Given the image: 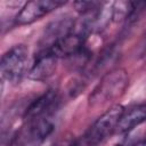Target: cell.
<instances>
[{
  "label": "cell",
  "instance_id": "cell-11",
  "mask_svg": "<svg viewBox=\"0 0 146 146\" xmlns=\"http://www.w3.org/2000/svg\"><path fill=\"white\" fill-rule=\"evenodd\" d=\"M132 146H146V140L139 141V143H137V144H135V145H132Z\"/></svg>",
  "mask_w": 146,
  "mask_h": 146
},
{
  "label": "cell",
  "instance_id": "cell-3",
  "mask_svg": "<svg viewBox=\"0 0 146 146\" xmlns=\"http://www.w3.org/2000/svg\"><path fill=\"white\" fill-rule=\"evenodd\" d=\"M50 116L24 120L11 140V146H40L54 131Z\"/></svg>",
  "mask_w": 146,
  "mask_h": 146
},
{
  "label": "cell",
  "instance_id": "cell-12",
  "mask_svg": "<svg viewBox=\"0 0 146 146\" xmlns=\"http://www.w3.org/2000/svg\"><path fill=\"white\" fill-rule=\"evenodd\" d=\"M113 146H123V145H120V144H116V145H113Z\"/></svg>",
  "mask_w": 146,
  "mask_h": 146
},
{
  "label": "cell",
  "instance_id": "cell-8",
  "mask_svg": "<svg viewBox=\"0 0 146 146\" xmlns=\"http://www.w3.org/2000/svg\"><path fill=\"white\" fill-rule=\"evenodd\" d=\"M145 121H146V104L133 106L129 110H124L119 121L116 131L120 133H127Z\"/></svg>",
  "mask_w": 146,
  "mask_h": 146
},
{
  "label": "cell",
  "instance_id": "cell-2",
  "mask_svg": "<svg viewBox=\"0 0 146 146\" xmlns=\"http://www.w3.org/2000/svg\"><path fill=\"white\" fill-rule=\"evenodd\" d=\"M124 112L121 105H114L103 113L87 130L83 136L84 146H98L105 141L117 128L119 121Z\"/></svg>",
  "mask_w": 146,
  "mask_h": 146
},
{
  "label": "cell",
  "instance_id": "cell-4",
  "mask_svg": "<svg viewBox=\"0 0 146 146\" xmlns=\"http://www.w3.org/2000/svg\"><path fill=\"white\" fill-rule=\"evenodd\" d=\"M29 49L25 44H16L7 50L0 62V73L3 80L17 83L26 72Z\"/></svg>",
  "mask_w": 146,
  "mask_h": 146
},
{
  "label": "cell",
  "instance_id": "cell-9",
  "mask_svg": "<svg viewBox=\"0 0 146 146\" xmlns=\"http://www.w3.org/2000/svg\"><path fill=\"white\" fill-rule=\"evenodd\" d=\"M144 2H132V1H116L112 5L111 16L114 22H122L130 18L136 11L143 6Z\"/></svg>",
  "mask_w": 146,
  "mask_h": 146
},
{
  "label": "cell",
  "instance_id": "cell-10",
  "mask_svg": "<svg viewBox=\"0 0 146 146\" xmlns=\"http://www.w3.org/2000/svg\"><path fill=\"white\" fill-rule=\"evenodd\" d=\"M66 146H79V143H78L76 140H72V141H70Z\"/></svg>",
  "mask_w": 146,
  "mask_h": 146
},
{
  "label": "cell",
  "instance_id": "cell-5",
  "mask_svg": "<svg viewBox=\"0 0 146 146\" xmlns=\"http://www.w3.org/2000/svg\"><path fill=\"white\" fill-rule=\"evenodd\" d=\"M65 5V1L59 0H33L26 2L17 14L15 22L17 25L31 24L55 9Z\"/></svg>",
  "mask_w": 146,
  "mask_h": 146
},
{
  "label": "cell",
  "instance_id": "cell-1",
  "mask_svg": "<svg viewBox=\"0 0 146 146\" xmlns=\"http://www.w3.org/2000/svg\"><path fill=\"white\" fill-rule=\"evenodd\" d=\"M129 76L125 70L115 68L106 73L89 96V105L99 107L120 98L127 90Z\"/></svg>",
  "mask_w": 146,
  "mask_h": 146
},
{
  "label": "cell",
  "instance_id": "cell-7",
  "mask_svg": "<svg viewBox=\"0 0 146 146\" xmlns=\"http://www.w3.org/2000/svg\"><path fill=\"white\" fill-rule=\"evenodd\" d=\"M59 97L56 90H48L47 92L34 99L30 106L25 110L24 120H32L39 117L50 116V114L57 108Z\"/></svg>",
  "mask_w": 146,
  "mask_h": 146
},
{
  "label": "cell",
  "instance_id": "cell-6",
  "mask_svg": "<svg viewBox=\"0 0 146 146\" xmlns=\"http://www.w3.org/2000/svg\"><path fill=\"white\" fill-rule=\"evenodd\" d=\"M58 57L51 49H41L27 73L29 78L34 81H44L49 79L56 71Z\"/></svg>",
  "mask_w": 146,
  "mask_h": 146
}]
</instances>
